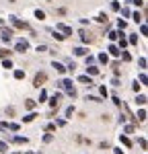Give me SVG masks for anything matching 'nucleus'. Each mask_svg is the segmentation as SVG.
I'll return each mask as SVG.
<instances>
[{
    "instance_id": "nucleus-1",
    "label": "nucleus",
    "mask_w": 148,
    "mask_h": 154,
    "mask_svg": "<svg viewBox=\"0 0 148 154\" xmlns=\"http://www.w3.org/2000/svg\"><path fill=\"white\" fill-rule=\"evenodd\" d=\"M14 49H17V51H19V54H25V51H27V49H29V43H27V41H25V39H19V41H17V43H14Z\"/></svg>"
},
{
    "instance_id": "nucleus-2",
    "label": "nucleus",
    "mask_w": 148,
    "mask_h": 154,
    "mask_svg": "<svg viewBox=\"0 0 148 154\" xmlns=\"http://www.w3.org/2000/svg\"><path fill=\"white\" fill-rule=\"evenodd\" d=\"M56 29H58V31H62L64 35H72V29H70L68 25H64V23H58V25H56Z\"/></svg>"
},
{
    "instance_id": "nucleus-3",
    "label": "nucleus",
    "mask_w": 148,
    "mask_h": 154,
    "mask_svg": "<svg viewBox=\"0 0 148 154\" xmlns=\"http://www.w3.org/2000/svg\"><path fill=\"white\" fill-rule=\"evenodd\" d=\"M11 23L14 25V27H17V29H25V27H27V25H25L23 21H19V19H17V17H11Z\"/></svg>"
},
{
    "instance_id": "nucleus-4",
    "label": "nucleus",
    "mask_w": 148,
    "mask_h": 154,
    "mask_svg": "<svg viewBox=\"0 0 148 154\" xmlns=\"http://www.w3.org/2000/svg\"><path fill=\"white\" fill-rule=\"evenodd\" d=\"M86 74H88V76H97V74H99V68L91 64V66H86Z\"/></svg>"
},
{
    "instance_id": "nucleus-5",
    "label": "nucleus",
    "mask_w": 148,
    "mask_h": 154,
    "mask_svg": "<svg viewBox=\"0 0 148 154\" xmlns=\"http://www.w3.org/2000/svg\"><path fill=\"white\" fill-rule=\"evenodd\" d=\"M78 82H85V84H88V86H93V78H91L88 74H85V76H78Z\"/></svg>"
},
{
    "instance_id": "nucleus-6",
    "label": "nucleus",
    "mask_w": 148,
    "mask_h": 154,
    "mask_svg": "<svg viewBox=\"0 0 148 154\" xmlns=\"http://www.w3.org/2000/svg\"><path fill=\"white\" fill-rule=\"evenodd\" d=\"M43 80H45V74H43V72H41V74H37V76H35V86H37V88L41 86V82H43Z\"/></svg>"
},
{
    "instance_id": "nucleus-7",
    "label": "nucleus",
    "mask_w": 148,
    "mask_h": 154,
    "mask_svg": "<svg viewBox=\"0 0 148 154\" xmlns=\"http://www.w3.org/2000/svg\"><path fill=\"white\" fill-rule=\"evenodd\" d=\"M60 97H62L60 93H56V95L49 99V105H51V107H58V101H60Z\"/></svg>"
},
{
    "instance_id": "nucleus-8",
    "label": "nucleus",
    "mask_w": 148,
    "mask_h": 154,
    "mask_svg": "<svg viewBox=\"0 0 148 154\" xmlns=\"http://www.w3.org/2000/svg\"><path fill=\"white\" fill-rule=\"evenodd\" d=\"M51 66H54V68H56V70H58V72H62V74L66 72V66H64V64H60V62H54Z\"/></svg>"
},
{
    "instance_id": "nucleus-9",
    "label": "nucleus",
    "mask_w": 148,
    "mask_h": 154,
    "mask_svg": "<svg viewBox=\"0 0 148 154\" xmlns=\"http://www.w3.org/2000/svg\"><path fill=\"white\" fill-rule=\"evenodd\" d=\"M109 54H111V56H119L122 51H119V48H117V45H113V43H111V45H109Z\"/></svg>"
},
{
    "instance_id": "nucleus-10",
    "label": "nucleus",
    "mask_w": 148,
    "mask_h": 154,
    "mask_svg": "<svg viewBox=\"0 0 148 154\" xmlns=\"http://www.w3.org/2000/svg\"><path fill=\"white\" fill-rule=\"evenodd\" d=\"M136 117H138V121H144V119H146V111H144V109H140Z\"/></svg>"
},
{
    "instance_id": "nucleus-11",
    "label": "nucleus",
    "mask_w": 148,
    "mask_h": 154,
    "mask_svg": "<svg viewBox=\"0 0 148 154\" xmlns=\"http://www.w3.org/2000/svg\"><path fill=\"white\" fill-rule=\"evenodd\" d=\"M99 62H101V64H107V62H109V56H107V54H99Z\"/></svg>"
},
{
    "instance_id": "nucleus-12",
    "label": "nucleus",
    "mask_w": 148,
    "mask_h": 154,
    "mask_svg": "<svg viewBox=\"0 0 148 154\" xmlns=\"http://www.w3.org/2000/svg\"><path fill=\"white\" fill-rule=\"evenodd\" d=\"M2 66H4L6 70H11V68H12V62H11L8 58H4V60H2Z\"/></svg>"
},
{
    "instance_id": "nucleus-13",
    "label": "nucleus",
    "mask_w": 148,
    "mask_h": 154,
    "mask_svg": "<svg viewBox=\"0 0 148 154\" xmlns=\"http://www.w3.org/2000/svg\"><path fill=\"white\" fill-rule=\"evenodd\" d=\"M12 142H17V144H25V142H27V138H23V136H14V138H12Z\"/></svg>"
},
{
    "instance_id": "nucleus-14",
    "label": "nucleus",
    "mask_w": 148,
    "mask_h": 154,
    "mask_svg": "<svg viewBox=\"0 0 148 154\" xmlns=\"http://www.w3.org/2000/svg\"><path fill=\"white\" fill-rule=\"evenodd\" d=\"M35 17L39 19V21H43V19H45V12H43V11H39V8H37V11H35Z\"/></svg>"
},
{
    "instance_id": "nucleus-15",
    "label": "nucleus",
    "mask_w": 148,
    "mask_h": 154,
    "mask_svg": "<svg viewBox=\"0 0 148 154\" xmlns=\"http://www.w3.org/2000/svg\"><path fill=\"white\" fill-rule=\"evenodd\" d=\"M14 78H17V80L25 78V72H23V70H14Z\"/></svg>"
},
{
    "instance_id": "nucleus-16",
    "label": "nucleus",
    "mask_w": 148,
    "mask_h": 154,
    "mask_svg": "<svg viewBox=\"0 0 148 154\" xmlns=\"http://www.w3.org/2000/svg\"><path fill=\"white\" fill-rule=\"evenodd\" d=\"M119 35H122L119 31H111V33H109V39H111V41H115V39H117Z\"/></svg>"
},
{
    "instance_id": "nucleus-17",
    "label": "nucleus",
    "mask_w": 148,
    "mask_h": 154,
    "mask_svg": "<svg viewBox=\"0 0 148 154\" xmlns=\"http://www.w3.org/2000/svg\"><path fill=\"white\" fill-rule=\"evenodd\" d=\"M119 140H122V144H123V146H132V142H130V138H128V136H122Z\"/></svg>"
},
{
    "instance_id": "nucleus-18",
    "label": "nucleus",
    "mask_w": 148,
    "mask_h": 154,
    "mask_svg": "<svg viewBox=\"0 0 148 154\" xmlns=\"http://www.w3.org/2000/svg\"><path fill=\"white\" fill-rule=\"evenodd\" d=\"M136 103H138V105H146V97H144V95H140L138 99H136Z\"/></svg>"
},
{
    "instance_id": "nucleus-19",
    "label": "nucleus",
    "mask_w": 148,
    "mask_h": 154,
    "mask_svg": "<svg viewBox=\"0 0 148 154\" xmlns=\"http://www.w3.org/2000/svg\"><path fill=\"white\" fill-rule=\"evenodd\" d=\"M74 54H76V56H85L86 49H85V48H76V49H74Z\"/></svg>"
},
{
    "instance_id": "nucleus-20",
    "label": "nucleus",
    "mask_w": 148,
    "mask_h": 154,
    "mask_svg": "<svg viewBox=\"0 0 148 154\" xmlns=\"http://www.w3.org/2000/svg\"><path fill=\"white\" fill-rule=\"evenodd\" d=\"M117 27H119V31H123V29H125V27H128V23H125V21H122V19H119V21H117Z\"/></svg>"
},
{
    "instance_id": "nucleus-21",
    "label": "nucleus",
    "mask_w": 148,
    "mask_h": 154,
    "mask_svg": "<svg viewBox=\"0 0 148 154\" xmlns=\"http://www.w3.org/2000/svg\"><path fill=\"white\" fill-rule=\"evenodd\" d=\"M128 43H132V45H136V43H138V37H136V35H130V39H128Z\"/></svg>"
},
{
    "instance_id": "nucleus-22",
    "label": "nucleus",
    "mask_w": 148,
    "mask_h": 154,
    "mask_svg": "<svg viewBox=\"0 0 148 154\" xmlns=\"http://www.w3.org/2000/svg\"><path fill=\"white\" fill-rule=\"evenodd\" d=\"M37 115L35 113H29V115H27V117H23V121H33V119H35Z\"/></svg>"
},
{
    "instance_id": "nucleus-23",
    "label": "nucleus",
    "mask_w": 148,
    "mask_h": 154,
    "mask_svg": "<svg viewBox=\"0 0 148 154\" xmlns=\"http://www.w3.org/2000/svg\"><path fill=\"white\" fill-rule=\"evenodd\" d=\"M45 99H48V93H45V91H41V93H39V103H41V101H45Z\"/></svg>"
},
{
    "instance_id": "nucleus-24",
    "label": "nucleus",
    "mask_w": 148,
    "mask_h": 154,
    "mask_svg": "<svg viewBox=\"0 0 148 154\" xmlns=\"http://www.w3.org/2000/svg\"><path fill=\"white\" fill-rule=\"evenodd\" d=\"M122 58H123V62H130V60H132V56H130L128 51H123V54H122Z\"/></svg>"
},
{
    "instance_id": "nucleus-25",
    "label": "nucleus",
    "mask_w": 148,
    "mask_h": 154,
    "mask_svg": "<svg viewBox=\"0 0 148 154\" xmlns=\"http://www.w3.org/2000/svg\"><path fill=\"white\" fill-rule=\"evenodd\" d=\"M51 33H54V37H56V39H58V41H62V39H64V37H66V35H60V33H58V31H51Z\"/></svg>"
},
{
    "instance_id": "nucleus-26",
    "label": "nucleus",
    "mask_w": 148,
    "mask_h": 154,
    "mask_svg": "<svg viewBox=\"0 0 148 154\" xmlns=\"http://www.w3.org/2000/svg\"><path fill=\"white\" fill-rule=\"evenodd\" d=\"M97 21H99V23H105V21H107V14H99Z\"/></svg>"
},
{
    "instance_id": "nucleus-27",
    "label": "nucleus",
    "mask_w": 148,
    "mask_h": 154,
    "mask_svg": "<svg viewBox=\"0 0 148 154\" xmlns=\"http://www.w3.org/2000/svg\"><path fill=\"white\" fill-rule=\"evenodd\" d=\"M138 64H140V68H146V58H140V60H138Z\"/></svg>"
},
{
    "instance_id": "nucleus-28",
    "label": "nucleus",
    "mask_w": 148,
    "mask_h": 154,
    "mask_svg": "<svg viewBox=\"0 0 148 154\" xmlns=\"http://www.w3.org/2000/svg\"><path fill=\"white\" fill-rule=\"evenodd\" d=\"M8 150V146H6V142H0V152H6Z\"/></svg>"
},
{
    "instance_id": "nucleus-29",
    "label": "nucleus",
    "mask_w": 148,
    "mask_h": 154,
    "mask_svg": "<svg viewBox=\"0 0 148 154\" xmlns=\"http://www.w3.org/2000/svg\"><path fill=\"white\" fill-rule=\"evenodd\" d=\"M51 140H54V138H51L49 134H45V136H43V142H45V144H49V142H51Z\"/></svg>"
},
{
    "instance_id": "nucleus-30",
    "label": "nucleus",
    "mask_w": 148,
    "mask_h": 154,
    "mask_svg": "<svg viewBox=\"0 0 148 154\" xmlns=\"http://www.w3.org/2000/svg\"><path fill=\"white\" fill-rule=\"evenodd\" d=\"M125 45H128V41H125V39H123V35H122V39H119V48H125Z\"/></svg>"
},
{
    "instance_id": "nucleus-31",
    "label": "nucleus",
    "mask_w": 148,
    "mask_h": 154,
    "mask_svg": "<svg viewBox=\"0 0 148 154\" xmlns=\"http://www.w3.org/2000/svg\"><path fill=\"white\" fill-rule=\"evenodd\" d=\"M134 21H136V23H140V21H142V17H140V12H134Z\"/></svg>"
},
{
    "instance_id": "nucleus-32",
    "label": "nucleus",
    "mask_w": 148,
    "mask_h": 154,
    "mask_svg": "<svg viewBox=\"0 0 148 154\" xmlns=\"http://www.w3.org/2000/svg\"><path fill=\"white\" fill-rule=\"evenodd\" d=\"M91 64H95V58H93V56H88V58H86V66H91Z\"/></svg>"
},
{
    "instance_id": "nucleus-33",
    "label": "nucleus",
    "mask_w": 148,
    "mask_h": 154,
    "mask_svg": "<svg viewBox=\"0 0 148 154\" xmlns=\"http://www.w3.org/2000/svg\"><path fill=\"white\" fill-rule=\"evenodd\" d=\"M25 105H27V109H33V107H35V103H33V101H31V99H29V101H27V103H25Z\"/></svg>"
},
{
    "instance_id": "nucleus-34",
    "label": "nucleus",
    "mask_w": 148,
    "mask_h": 154,
    "mask_svg": "<svg viewBox=\"0 0 148 154\" xmlns=\"http://www.w3.org/2000/svg\"><path fill=\"white\" fill-rule=\"evenodd\" d=\"M140 33H142V35H146V33H148V29H146V25H142V27H140Z\"/></svg>"
},
{
    "instance_id": "nucleus-35",
    "label": "nucleus",
    "mask_w": 148,
    "mask_h": 154,
    "mask_svg": "<svg viewBox=\"0 0 148 154\" xmlns=\"http://www.w3.org/2000/svg\"><path fill=\"white\" fill-rule=\"evenodd\" d=\"M140 84H146V74H140Z\"/></svg>"
},
{
    "instance_id": "nucleus-36",
    "label": "nucleus",
    "mask_w": 148,
    "mask_h": 154,
    "mask_svg": "<svg viewBox=\"0 0 148 154\" xmlns=\"http://www.w3.org/2000/svg\"><path fill=\"white\" fill-rule=\"evenodd\" d=\"M74 113V107H68V109H66V115H68V117H70V115H72Z\"/></svg>"
},
{
    "instance_id": "nucleus-37",
    "label": "nucleus",
    "mask_w": 148,
    "mask_h": 154,
    "mask_svg": "<svg viewBox=\"0 0 148 154\" xmlns=\"http://www.w3.org/2000/svg\"><path fill=\"white\" fill-rule=\"evenodd\" d=\"M4 56H8V51L6 49H0V58H4Z\"/></svg>"
},
{
    "instance_id": "nucleus-38",
    "label": "nucleus",
    "mask_w": 148,
    "mask_h": 154,
    "mask_svg": "<svg viewBox=\"0 0 148 154\" xmlns=\"http://www.w3.org/2000/svg\"><path fill=\"white\" fill-rule=\"evenodd\" d=\"M132 2H134V4H138V6H142V4H144L142 0H132Z\"/></svg>"
},
{
    "instance_id": "nucleus-39",
    "label": "nucleus",
    "mask_w": 148,
    "mask_h": 154,
    "mask_svg": "<svg viewBox=\"0 0 148 154\" xmlns=\"http://www.w3.org/2000/svg\"><path fill=\"white\" fill-rule=\"evenodd\" d=\"M113 152H115V154H123V150H122V148H115Z\"/></svg>"
},
{
    "instance_id": "nucleus-40",
    "label": "nucleus",
    "mask_w": 148,
    "mask_h": 154,
    "mask_svg": "<svg viewBox=\"0 0 148 154\" xmlns=\"http://www.w3.org/2000/svg\"><path fill=\"white\" fill-rule=\"evenodd\" d=\"M27 154H35V152H27Z\"/></svg>"
}]
</instances>
